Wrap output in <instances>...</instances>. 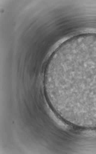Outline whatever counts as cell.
I'll return each instance as SVG.
<instances>
[{
    "instance_id": "obj_1",
    "label": "cell",
    "mask_w": 96,
    "mask_h": 154,
    "mask_svg": "<svg viewBox=\"0 0 96 154\" xmlns=\"http://www.w3.org/2000/svg\"><path fill=\"white\" fill-rule=\"evenodd\" d=\"M55 100L67 116L96 114V49L71 50L54 61L47 74Z\"/></svg>"
}]
</instances>
